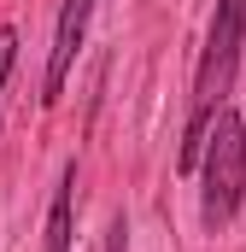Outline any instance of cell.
Listing matches in <instances>:
<instances>
[{
    "instance_id": "obj_4",
    "label": "cell",
    "mask_w": 246,
    "mask_h": 252,
    "mask_svg": "<svg viewBox=\"0 0 246 252\" xmlns=\"http://www.w3.org/2000/svg\"><path fill=\"white\" fill-rule=\"evenodd\" d=\"M76 158L59 170V188H53V205H47V252H76Z\"/></svg>"
},
{
    "instance_id": "obj_5",
    "label": "cell",
    "mask_w": 246,
    "mask_h": 252,
    "mask_svg": "<svg viewBox=\"0 0 246 252\" xmlns=\"http://www.w3.org/2000/svg\"><path fill=\"white\" fill-rule=\"evenodd\" d=\"M12 70H18V30H0V94H6Z\"/></svg>"
},
{
    "instance_id": "obj_1",
    "label": "cell",
    "mask_w": 246,
    "mask_h": 252,
    "mask_svg": "<svg viewBox=\"0 0 246 252\" xmlns=\"http://www.w3.org/2000/svg\"><path fill=\"white\" fill-rule=\"evenodd\" d=\"M241 47H246V0H217L211 6V30H205V53H199V70H193V94H187V129H182L176 170H199L205 135L217 124V112L229 106Z\"/></svg>"
},
{
    "instance_id": "obj_2",
    "label": "cell",
    "mask_w": 246,
    "mask_h": 252,
    "mask_svg": "<svg viewBox=\"0 0 246 252\" xmlns=\"http://www.w3.org/2000/svg\"><path fill=\"white\" fill-rule=\"evenodd\" d=\"M241 199H246V118L235 106H223L211 135H205V153H199V223H205V235L229 229Z\"/></svg>"
},
{
    "instance_id": "obj_6",
    "label": "cell",
    "mask_w": 246,
    "mask_h": 252,
    "mask_svg": "<svg viewBox=\"0 0 246 252\" xmlns=\"http://www.w3.org/2000/svg\"><path fill=\"white\" fill-rule=\"evenodd\" d=\"M123 247H129V223L118 217V223H112V241H106V252H123Z\"/></svg>"
},
{
    "instance_id": "obj_3",
    "label": "cell",
    "mask_w": 246,
    "mask_h": 252,
    "mask_svg": "<svg viewBox=\"0 0 246 252\" xmlns=\"http://www.w3.org/2000/svg\"><path fill=\"white\" fill-rule=\"evenodd\" d=\"M88 18H94V0H64L59 30H53V53H47V76H41V106H59L64 76H70V64H76V47H82V35H88Z\"/></svg>"
}]
</instances>
